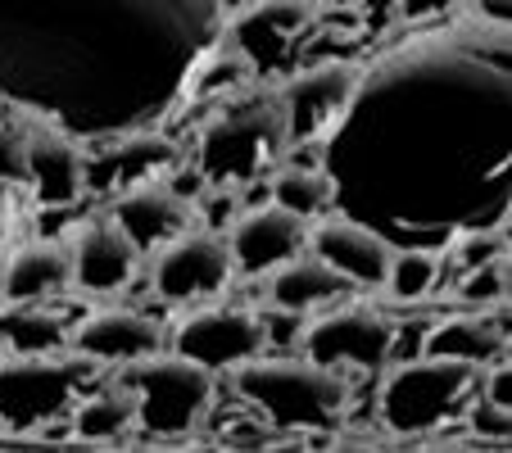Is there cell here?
Returning <instances> with one entry per match:
<instances>
[{"label":"cell","instance_id":"6","mask_svg":"<svg viewBox=\"0 0 512 453\" xmlns=\"http://www.w3.org/2000/svg\"><path fill=\"white\" fill-rule=\"evenodd\" d=\"M91 372H96V363L73 354V349H55V354L5 349L0 354V426L41 431V426L68 417Z\"/></svg>","mask_w":512,"mask_h":453},{"label":"cell","instance_id":"32","mask_svg":"<svg viewBox=\"0 0 512 453\" xmlns=\"http://www.w3.org/2000/svg\"><path fill=\"white\" fill-rule=\"evenodd\" d=\"M309 5H318V10H322V5H327V0H309Z\"/></svg>","mask_w":512,"mask_h":453},{"label":"cell","instance_id":"9","mask_svg":"<svg viewBox=\"0 0 512 453\" xmlns=\"http://www.w3.org/2000/svg\"><path fill=\"white\" fill-rule=\"evenodd\" d=\"M268 322H263L259 309H241V304H191V313L173 322L168 331V349L204 363L209 372L227 376L232 367L250 363L268 349Z\"/></svg>","mask_w":512,"mask_h":453},{"label":"cell","instance_id":"25","mask_svg":"<svg viewBox=\"0 0 512 453\" xmlns=\"http://www.w3.org/2000/svg\"><path fill=\"white\" fill-rule=\"evenodd\" d=\"M440 277H445V254L408 245V250H390V268H386L381 286H386L399 304H417V299H426L440 286Z\"/></svg>","mask_w":512,"mask_h":453},{"label":"cell","instance_id":"2","mask_svg":"<svg viewBox=\"0 0 512 453\" xmlns=\"http://www.w3.org/2000/svg\"><path fill=\"white\" fill-rule=\"evenodd\" d=\"M232 390L272 431H331L349 408V376L304 354H268L232 367Z\"/></svg>","mask_w":512,"mask_h":453},{"label":"cell","instance_id":"19","mask_svg":"<svg viewBox=\"0 0 512 453\" xmlns=\"http://www.w3.org/2000/svg\"><path fill=\"white\" fill-rule=\"evenodd\" d=\"M349 290V281L331 268L327 259L318 254H304L295 250L290 259H281L277 268L263 272V295L277 313H309V309H322L331 299H340Z\"/></svg>","mask_w":512,"mask_h":453},{"label":"cell","instance_id":"15","mask_svg":"<svg viewBox=\"0 0 512 453\" xmlns=\"http://www.w3.org/2000/svg\"><path fill=\"white\" fill-rule=\"evenodd\" d=\"M109 218H114L145 254V250H159V245H164L168 236H177L182 227H191V200L177 191V182L150 173V177H136V182L118 186Z\"/></svg>","mask_w":512,"mask_h":453},{"label":"cell","instance_id":"12","mask_svg":"<svg viewBox=\"0 0 512 453\" xmlns=\"http://www.w3.org/2000/svg\"><path fill=\"white\" fill-rule=\"evenodd\" d=\"M68 263H73V286L82 295L109 299L123 295L141 272V245L114 218H87L68 236Z\"/></svg>","mask_w":512,"mask_h":453},{"label":"cell","instance_id":"17","mask_svg":"<svg viewBox=\"0 0 512 453\" xmlns=\"http://www.w3.org/2000/svg\"><path fill=\"white\" fill-rule=\"evenodd\" d=\"M318 5L309 0H250L236 14H227L223 28L236 46L250 55V64H263L272 59L286 41H295L313 19H318Z\"/></svg>","mask_w":512,"mask_h":453},{"label":"cell","instance_id":"29","mask_svg":"<svg viewBox=\"0 0 512 453\" xmlns=\"http://www.w3.org/2000/svg\"><path fill=\"white\" fill-rule=\"evenodd\" d=\"M472 431H481V435H490V440H508V408H499V404H490V399H481V404L472 408Z\"/></svg>","mask_w":512,"mask_h":453},{"label":"cell","instance_id":"1","mask_svg":"<svg viewBox=\"0 0 512 453\" xmlns=\"http://www.w3.org/2000/svg\"><path fill=\"white\" fill-rule=\"evenodd\" d=\"M218 32V0H0V96L64 127L132 123L177 100Z\"/></svg>","mask_w":512,"mask_h":453},{"label":"cell","instance_id":"26","mask_svg":"<svg viewBox=\"0 0 512 453\" xmlns=\"http://www.w3.org/2000/svg\"><path fill=\"white\" fill-rule=\"evenodd\" d=\"M458 299H463V304H485V309H494L499 299H508V254L481 263V268H467L463 277H458Z\"/></svg>","mask_w":512,"mask_h":453},{"label":"cell","instance_id":"4","mask_svg":"<svg viewBox=\"0 0 512 453\" xmlns=\"http://www.w3.org/2000/svg\"><path fill=\"white\" fill-rule=\"evenodd\" d=\"M118 381L136 399V431L155 440H177L204 426V417L218 404V372L204 363L177 354V349H155L145 358L118 367Z\"/></svg>","mask_w":512,"mask_h":453},{"label":"cell","instance_id":"16","mask_svg":"<svg viewBox=\"0 0 512 453\" xmlns=\"http://www.w3.org/2000/svg\"><path fill=\"white\" fill-rule=\"evenodd\" d=\"M304 245L318 259H327L349 286H381L390 268V250H395L381 232H372L354 218H336V213L313 218L309 232H304Z\"/></svg>","mask_w":512,"mask_h":453},{"label":"cell","instance_id":"18","mask_svg":"<svg viewBox=\"0 0 512 453\" xmlns=\"http://www.w3.org/2000/svg\"><path fill=\"white\" fill-rule=\"evenodd\" d=\"M73 286L68 245L59 241H23L0 268V304H37L55 299Z\"/></svg>","mask_w":512,"mask_h":453},{"label":"cell","instance_id":"13","mask_svg":"<svg viewBox=\"0 0 512 453\" xmlns=\"http://www.w3.org/2000/svg\"><path fill=\"white\" fill-rule=\"evenodd\" d=\"M164 340L168 331L159 327V318H150L141 309H127V304H100V309L82 313L68 327V349L91 358L96 367H123L132 358L164 349Z\"/></svg>","mask_w":512,"mask_h":453},{"label":"cell","instance_id":"27","mask_svg":"<svg viewBox=\"0 0 512 453\" xmlns=\"http://www.w3.org/2000/svg\"><path fill=\"white\" fill-rule=\"evenodd\" d=\"M454 254H458V268H481V263H490V259H503L508 254V241H503V232H472V236H463V245H454Z\"/></svg>","mask_w":512,"mask_h":453},{"label":"cell","instance_id":"30","mask_svg":"<svg viewBox=\"0 0 512 453\" xmlns=\"http://www.w3.org/2000/svg\"><path fill=\"white\" fill-rule=\"evenodd\" d=\"M463 0H395V14L404 23H422V19H440V14L458 10Z\"/></svg>","mask_w":512,"mask_h":453},{"label":"cell","instance_id":"23","mask_svg":"<svg viewBox=\"0 0 512 453\" xmlns=\"http://www.w3.org/2000/svg\"><path fill=\"white\" fill-rule=\"evenodd\" d=\"M0 345L19 354H55V349H68V322L46 309V299L0 304Z\"/></svg>","mask_w":512,"mask_h":453},{"label":"cell","instance_id":"10","mask_svg":"<svg viewBox=\"0 0 512 453\" xmlns=\"http://www.w3.org/2000/svg\"><path fill=\"white\" fill-rule=\"evenodd\" d=\"M236 277L232 250H227V236L218 227H182L177 236H168L155 250L150 263V281H155V295L164 304H204V299H218Z\"/></svg>","mask_w":512,"mask_h":453},{"label":"cell","instance_id":"22","mask_svg":"<svg viewBox=\"0 0 512 453\" xmlns=\"http://www.w3.org/2000/svg\"><path fill=\"white\" fill-rule=\"evenodd\" d=\"M68 426L73 435L87 444H118L136 431V399L123 381L105 390H91V395H78V404L68 408Z\"/></svg>","mask_w":512,"mask_h":453},{"label":"cell","instance_id":"3","mask_svg":"<svg viewBox=\"0 0 512 453\" xmlns=\"http://www.w3.org/2000/svg\"><path fill=\"white\" fill-rule=\"evenodd\" d=\"M245 91V87H241ZM227 91L209 123L200 127L195 164L209 186H250V177H263L286 155V123H281L277 91Z\"/></svg>","mask_w":512,"mask_h":453},{"label":"cell","instance_id":"24","mask_svg":"<svg viewBox=\"0 0 512 453\" xmlns=\"http://www.w3.org/2000/svg\"><path fill=\"white\" fill-rule=\"evenodd\" d=\"M177 150L164 141V136H150V132H127V136H105V150L100 159L109 164L118 186L136 182V177H150L159 164H168Z\"/></svg>","mask_w":512,"mask_h":453},{"label":"cell","instance_id":"20","mask_svg":"<svg viewBox=\"0 0 512 453\" xmlns=\"http://www.w3.org/2000/svg\"><path fill=\"white\" fill-rule=\"evenodd\" d=\"M422 354L435 358H458V363L485 367L499 354H508V327L481 318V313H445V318L426 327Z\"/></svg>","mask_w":512,"mask_h":453},{"label":"cell","instance_id":"21","mask_svg":"<svg viewBox=\"0 0 512 453\" xmlns=\"http://www.w3.org/2000/svg\"><path fill=\"white\" fill-rule=\"evenodd\" d=\"M268 200L290 209L295 218L313 222V218H322V213H331V204H336V177L322 164H304V159L281 155L277 164L268 168Z\"/></svg>","mask_w":512,"mask_h":453},{"label":"cell","instance_id":"7","mask_svg":"<svg viewBox=\"0 0 512 453\" xmlns=\"http://www.w3.org/2000/svg\"><path fill=\"white\" fill-rule=\"evenodd\" d=\"M399 327L372 304H336L300 327V354L336 372H381L395 358Z\"/></svg>","mask_w":512,"mask_h":453},{"label":"cell","instance_id":"11","mask_svg":"<svg viewBox=\"0 0 512 453\" xmlns=\"http://www.w3.org/2000/svg\"><path fill=\"white\" fill-rule=\"evenodd\" d=\"M23 182L46 209L78 204L87 195V150L73 127L23 109Z\"/></svg>","mask_w":512,"mask_h":453},{"label":"cell","instance_id":"28","mask_svg":"<svg viewBox=\"0 0 512 453\" xmlns=\"http://www.w3.org/2000/svg\"><path fill=\"white\" fill-rule=\"evenodd\" d=\"M23 182V123H0V182Z\"/></svg>","mask_w":512,"mask_h":453},{"label":"cell","instance_id":"31","mask_svg":"<svg viewBox=\"0 0 512 453\" xmlns=\"http://www.w3.org/2000/svg\"><path fill=\"white\" fill-rule=\"evenodd\" d=\"M472 10H476V19L490 23V28H508L512 5H508V0H472Z\"/></svg>","mask_w":512,"mask_h":453},{"label":"cell","instance_id":"14","mask_svg":"<svg viewBox=\"0 0 512 453\" xmlns=\"http://www.w3.org/2000/svg\"><path fill=\"white\" fill-rule=\"evenodd\" d=\"M304 232H309V222L295 218L290 209L281 204L263 200L254 209L236 213L227 222V250H232V263L236 272L245 277H263L268 268H277L281 259H290L295 250H304Z\"/></svg>","mask_w":512,"mask_h":453},{"label":"cell","instance_id":"5","mask_svg":"<svg viewBox=\"0 0 512 453\" xmlns=\"http://www.w3.org/2000/svg\"><path fill=\"white\" fill-rule=\"evenodd\" d=\"M381 395L377 413L390 435H431L445 422H454L467 408L481 367L458 363V358H435L417 354L408 363H386L381 367Z\"/></svg>","mask_w":512,"mask_h":453},{"label":"cell","instance_id":"8","mask_svg":"<svg viewBox=\"0 0 512 453\" xmlns=\"http://www.w3.org/2000/svg\"><path fill=\"white\" fill-rule=\"evenodd\" d=\"M363 87V68L354 59H327V64H309L300 73H290L277 87L281 123H286L290 145H322L331 141L340 123L349 118Z\"/></svg>","mask_w":512,"mask_h":453}]
</instances>
